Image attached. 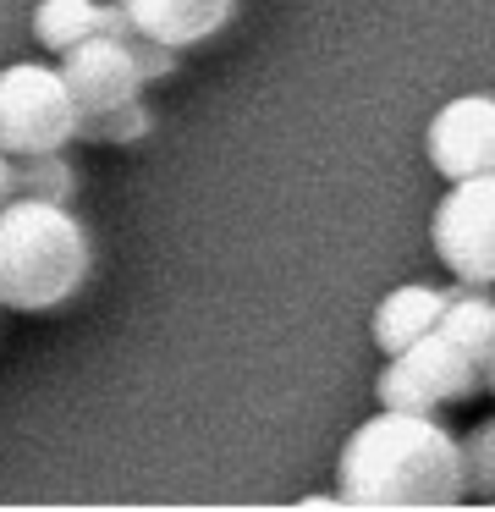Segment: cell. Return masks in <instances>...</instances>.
<instances>
[{
  "label": "cell",
  "instance_id": "obj_1",
  "mask_svg": "<svg viewBox=\"0 0 495 512\" xmlns=\"http://www.w3.org/2000/svg\"><path fill=\"white\" fill-rule=\"evenodd\" d=\"M336 496L341 507H407V512L457 507L468 496L462 441L435 413L380 408L341 446Z\"/></svg>",
  "mask_w": 495,
  "mask_h": 512
},
{
  "label": "cell",
  "instance_id": "obj_2",
  "mask_svg": "<svg viewBox=\"0 0 495 512\" xmlns=\"http://www.w3.org/2000/svg\"><path fill=\"white\" fill-rule=\"evenodd\" d=\"M94 237L66 204L17 199L0 210V309L50 314L88 287Z\"/></svg>",
  "mask_w": 495,
  "mask_h": 512
},
{
  "label": "cell",
  "instance_id": "obj_3",
  "mask_svg": "<svg viewBox=\"0 0 495 512\" xmlns=\"http://www.w3.org/2000/svg\"><path fill=\"white\" fill-rule=\"evenodd\" d=\"M77 133H83V111H77L61 67H44V61L0 67V149L11 160L66 149Z\"/></svg>",
  "mask_w": 495,
  "mask_h": 512
},
{
  "label": "cell",
  "instance_id": "obj_4",
  "mask_svg": "<svg viewBox=\"0 0 495 512\" xmlns=\"http://www.w3.org/2000/svg\"><path fill=\"white\" fill-rule=\"evenodd\" d=\"M473 391H484V364L457 347L446 331H424L418 342H407L402 353H385V369L374 380L380 408H413V413H440L451 402H468Z\"/></svg>",
  "mask_w": 495,
  "mask_h": 512
},
{
  "label": "cell",
  "instance_id": "obj_5",
  "mask_svg": "<svg viewBox=\"0 0 495 512\" xmlns=\"http://www.w3.org/2000/svg\"><path fill=\"white\" fill-rule=\"evenodd\" d=\"M429 243L451 281L495 287V171L446 182V199L435 204V221H429Z\"/></svg>",
  "mask_w": 495,
  "mask_h": 512
},
{
  "label": "cell",
  "instance_id": "obj_6",
  "mask_svg": "<svg viewBox=\"0 0 495 512\" xmlns=\"http://www.w3.org/2000/svg\"><path fill=\"white\" fill-rule=\"evenodd\" d=\"M424 149H429V166H435L446 182L495 171V94H462V100H446L435 116H429Z\"/></svg>",
  "mask_w": 495,
  "mask_h": 512
},
{
  "label": "cell",
  "instance_id": "obj_7",
  "mask_svg": "<svg viewBox=\"0 0 495 512\" xmlns=\"http://www.w3.org/2000/svg\"><path fill=\"white\" fill-rule=\"evenodd\" d=\"M61 78H66V89H72V100L83 116L143 100V67H138V56H132V39H110V34L83 39L77 50L61 56Z\"/></svg>",
  "mask_w": 495,
  "mask_h": 512
},
{
  "label": "cell",
  "instance_id": "obj_8",
  "mask_svg": "<svg viewBox=\"0 0 495 512\" xmlns=\"http://www.w3.org/2000/svg\"><path fill=\"white\" fill-rule=\"evenodd\" d=\"M127 12L138 34L160 39L171 50H193L237 17V0H127Z\"/></svg>",
  "mask_w": 495,
  "mask_h": 512
},
{
  "label": "cell",
  "instance_id": "obj_9",
  "mask_svg": "<svg viewBox=\"0 0 495 512\" xmlns=\"http://www.w3.org/2000/svg\"><path fill=\"white\" fill-rule=\"evenodd\" d=\"M440 309H446V292L440 287H424V281H402V287H391L380 298V309H374V320H369L374 347H380V353H402L407 342H418L424 331H435Z\"/></svg>",
  "mask_w": 495,
  "mask_h": 512
},
{
  "label": "cell",
  "instance_id": "obj_10",
  "mask_svg": "<svg viewBox=\"0 0 495 512\" xmlns=\"http://www.w3.org/2000/svg\"><path fill=\"white\" fill-rule=\"evenodd\" d=\"M440 331L457 347H468L473 358H490L495 347V298L490 287H473V281H451L446 287V309H440Z\"/></svg>",
  "mask_w": 495,
  "mask_h": 512
},
{
  "label": "cell",
  "instance_id": "obj_11",
  "mask_svg": "<svg viewBox=\"0 0 495 512\" xmlns=\"http://www.w3.org/2000/svg\"><path fill=\"white\" fill-rule=\"evenodd\" d=\"M99 34V0H39L33 6V39L50 56H66Z\"/></svg>",
  "mask_w": 495,
  "mask_h": 512
},
{
  "label": "cell",
  "instance_id": "obj_12",
  "mask_svg": "<svg viewBox=\"0 0 495 512\" xmlns=\"http://www.w3.org/2000/svg\"><path fill=\"white\" fill-rule=\"evenodd\" d=\"M17 193H28V199H55V204H72V193H77V171L66 166V149L22 155V160H17Z\"/></svg>",
  "mask_w": 495,
  "mask_h": 512
},
{
  "label": "cell",
  "instance_id": "obj_13",
  "mask_svg": "<svg viewBox=\"0 0 495 512\" xmlns=\"http://www.w3.org/2000/svg\"><path fill=\"white\" fill-rule=\"evenodd\" d=\"M149 111H143V100H127L116 105V111H99V116H83V133L88 144H143L149 138Z\"/></svg>",
  "mask_w": 495,
  "mask_h": 512
},
{
  "label": "cell",
  "instance_id": "obj_14",
  "mask_svg": "<svg viewBox=\"0 0 495 512\" xmlns=\"http://www.w3.org/2000/svg\"><path fill=\"white\" fill-rule=\"evenodd\" d=\"M462 463H468V496L495 501V419H479L462 435Z\"/></svg>",
  "mask_w": 495,
  "mask_h": 512
},
{
  "label": "cell",
  "instance_id": "obj_15",
  "mask_svg": "<svg viewBox=\"0 0 495 512\" xmlns=\"http://www.w3.org/2000/svg\"><path fill=\"white\" fill-rule=\"evenodd\" d=\"M132 56H138V67H143V83H160V78H171V72H176L182 50H171V45H160V39L138 34V39H132Z\"/></svg>",
  "mask_w": 495,
  "mask_h": 512
},
{
  "label": "cell",
  "instance_id": "obj_16",
  "mask_svg": "<svg viewBox=\"0 0 495 512\" xmlns=\"http://www.w3.org/2000/svg\"><path fill=\"white\" fill-rule=\"evenodd\" d=\"M11 199H17V160L0 149V210H6Z\"/></svg>",
  "mask_w": 495,
  "mask_h": 512
},
{
  "label": "cell",
  "instance_id": "obj_17",
  "mask_svg": "<svg viewBox=\"0 0 495 512\" xmlns=\"http://www.w3.org/2000/svg\"><path fill=\"white\" fill-rule=\"evenodd\" d=\"M484 391H495V347H490V358H484Z\"/></svg>",
  "mask_w": 495,
  "mask_h": 512
}]
</instances>
